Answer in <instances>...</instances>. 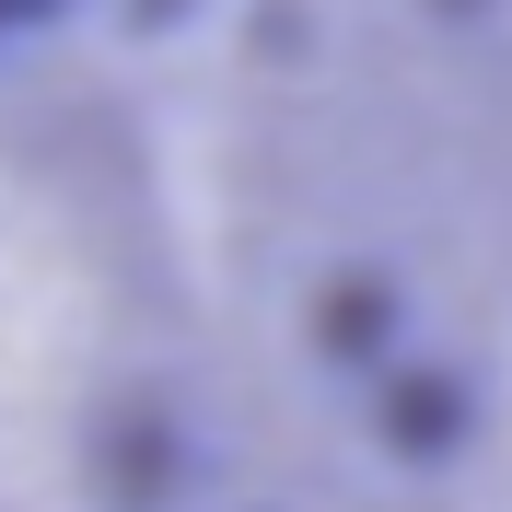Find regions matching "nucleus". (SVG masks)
<instances>
[{"label":"nucleus","mask_w":512,"mask_h":512,"mask_svg":"<svg viewBox=\"0 0 512 512\" xmlns=\"http://www.w3.org/2000/svg\"><path fill=\"white\" fill-rule=\"evenodd\" d=\"M361 396V443L396 466V478H454V466H478L489 454V373L454 350H396L384 373L350 384Z\"/></svg>","instance_id":"obj_1"},{"label":"nucleus","mask_w":512,"mask_h":512,"mask_svg":"<svg viewBox=\"0 0 512 512\" xmlns=\"http://www.w3.org/2000/svg\"><path fill=\"white\" fill-rule=\"evenodd\" d=\"M431 12H443V24H489V12H501V0H431Z\"/></svg>","instance_id":"obj_3"},{"label":"nucleus","mask_w":512,"mask_h":512,"mask_svg":"<svg viewBox=\"0 0 512 512\" xmlns=\"http://www.w3.org/2000/svg\"><path fill=\"white\" fill-rule=\"evenodd\" d=\"M303 338H315V361L338 384H361V373H384V361L419 338V291L384 268V256H338L315 291H303Z\"/></svg>","instance_id":"obj_2"}]
</instances>
